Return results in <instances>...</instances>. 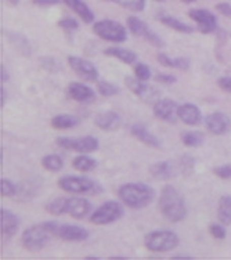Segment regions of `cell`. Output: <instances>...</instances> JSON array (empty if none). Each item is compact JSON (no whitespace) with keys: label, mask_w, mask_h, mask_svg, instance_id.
Wrapping results in <instances>:
<instances>
[{"label":"cell","mask_w":231,"mask_h":260,"mask_svg":"<svg viewBox=\"0 0 231 260\" xmlns=\"http://www.w3.org/2000/svg\"><path fill=\"white\" fill-rule=\"evenodd\" d=\"M205 126L209 133L223 136L231 129V120L224 112H212L205 118Z\"/></svg>","instance_id":"13"},{"label":"cell","mask_w":231,"mask_h":260,"mask_svg":"<svg viewBox=\"0 0 231 260\" xmlns=\"http://www.w3.org/2000/svg\"><path fill=\"white\" fill-rule=\"evenodd\" d=\"M58 187L72 194H100L103 188L98 183L86 176H64L58 180Z\"/></svg>","instance_id":"5"},{"label":"cell","mask_w":231,"mask_h":260,"mask_svg":"<svg viewBox=\"0 0 231 260\" xmlns=\"http://www.w3.org/2000/svg\"><path fill=\"white\" fill-rule=\"evenodd\" d=\"M17 184L14 181L9 180V179H2L0 180V194L3 197H14L17 194Z\"/></svg>","instance_id":"35"},{"label":"cell","mask_w":231,"mask_h":260,"mask_svg":"<svg viewBox=\"0 0 231 260\" xmlns=\"http://www.w3.org/2000/svg\"><path fill=\"white\" fill-rule=\"evenodd\" d=\"M42 166L49 172H60L64 166V160L60 155L50 154V155H46L42 158Z\"/></svg>","instance_id":"32"},{"label":"cell","mask_w":231,"mask_h":260,"mask_svg":"<svg viewBox=\"0 0 231 260\" xmlns=\"http://www.w3.org/2000/svg\"><path fill=\"white\" fill-rule=\"evenodd\" d=\"M217 217L224 225L231 224V195H221L217 204Z\"/></svg>","instance_id":"27"},{"label":"cell","mask_w":231,"mask_h":260,"mask_svg":"<svg viewBox=\"0 0 231 260\" xmlns=\"http://www.w3.org/2000/svg\"><path fill=\"white\" fill-rule=\"evenodd\" d=\"M20 217L14 212L2 208L0 209V231L5 238H11L20 229Z\"/></svg>","instance_id":"16"},{"label":"cell","mask_w":231,"mask_h":260,"mask_svg":"<svg viewBox=\"0 0 231 260\" xmlns=\"http://www.w3.org/2000/svg\"><path fill=\"white\" fill-rule=\"evenodd\" d=\"M72 166L79 172H90L97 166V160L87 156L86 154H81L72 159Z\"/></svg>","instance_id":"30"},{"label":"cell","mask_w":231,"mask_h":260,"mask_svg":"<svg viewBox=\"0 0 231 260\" xmlns=\"http://www.w3.org/2000/svg\"><path fill=\"white\" fill-rule=\"evenodd\" d=\"M103 2H110V3H116L123 9L140 13L146 9V0H103Z\"/></svg>","instance_id":"33"},{"label":"cell","mask_w":231,"mask_h":260,"mask_svg":"<svg viewBox=\"0 0 231 260\" xmlns=\"http://www.w3.org/2000/svg\"><path fill=\"white\" fill-rule=\"evenodd\" d=\"M209 233L213 238H216V240H224L227 235V231L224 229V224L221 223V224H216V223H213V224L209 225Z\"/></svg>","instance_id":"38"},{"label":"cell","mask_w":231,"mask_h":260,"mask_svg":"<svg viewBox=\"0 0 231 260\" xmlns=\"http://www.w3.org/2000/svg\"><path fill=\"white\" fill-rule=\"evenodd\" d=\"M71 10L81 17V20L85 24H93L94 22V13L90 10V7L86 5L83 0H62Z\"/></svg>","instance_id":"23"},{"label":"cell","mask_w":231,"mask_h":260,"mask_svg":"<svg viewBox=\"0 0 231 260\" xmlns=\"http://www.w3.org/2000/svg\"><path fill=\"white\" fill-rule=\"evenodd\" d=\"M154 79H155L156 83H162V85H173L177 82L176 76L171 75V74H159Z\"/></svg>","instance_id":"41"},{"label":"cell","mask_w":231,"mask_h":260,"mask_svg":"<svg viewBox=\"0 0 231 260\" xmlns=\"http://www.w3.org/2000/svg\"><path fill=\"white\" fill-rule=\"evenodd\" d=\"M118 195L126 206L131 209H143L152 202L155 191L146 183H127L119 187Z\"/></svg>","instance_id":"2"},{"label":"cell","mask_w":231,"mask_h":260,"mask_svg":"<svg viewBox=\"0 0 231 260\" xmlns=\"http://www.w3.org/2000/svg\"><path fill=\"white\" fill-rule=\"evenodd\" d=\"M177 108L179 105L172 99H159L155 101L152 111L158 119L165 120V122H175L177 116Z\"/></svg>","instance_id":"15"},{"label":"cell","mask_w":231,"mask_h":260,"mask_svg":"<svg viewBox=\"0 0 231 260\" xmlns=\"http://www.w3.org/2000/svg\"><path fill=\"white\" fill-rule=\"evenodd\" d=\"M204 141H205V136L202 132H198V130H188V132L181 133V143L186 147H190V148L201 147Z\"/></svg>","instance_id":"29"},{"label":"cell","mask_w":231,"mask_h":260,"mask_svg":"<svg viewBox=\"0 0 231 260\" xmlns=\"http://www.w3.org/2000/svg\"><path fill=\"white\" fill-rule=\"evenodd\" d=\"M155 2H159V3H163L165 0H155Z\"/></svg>","instance_id":"50"},{"label":"cell","mask_w":231,"mask_h":260,"mask_svg":"<svg viewBox=\"0 0 231 260\" xmlns=\"http://www.w3.org/2000/svg\"><path fill=\"white\" fill-rule=\"evenodd\" d=\"M68 65L76 75L82 78L86 82H95L98 79V70L95 65L86 58L78 57V55H70L68 57Z\"/></svg>","instance_id":"11"},{"label":"cell","mask_w":231,"mask_h":260,"mask_svg":"<svg viewBox=\"0 0 231 260\" xmlns=\"http://www.w3.org/2000/svg\"><path fill=\"white\" fill-rule=\"evenodd\" d=\"M94 125L104 132H114L121 127L122 120L115 111H104L95 115Z\"/></svg>","instance_id":"20"},{"label":"cell","mask_w":231,"mask_h":260,"mask_svg":"<svg viewBox=\"0 0 231 260\" xmlns=\"http://www.w3.org/2000/svg\"><path fill=\"white\" fill-rule=\"evenodd\" d=\"M158 20L161 21V24H163L168 28H171L173 30H177L180 34H192L194 32V28L183 21L177 20L176 17L169 14H159L158 15Z\"/></svg>","instance_id":"24"},{"label":"cell","mask_w":231,"mask_h":260,"mask_svg":"<svg viewBox=\"0 0 231 260\" xmlns=\"http://www.w3.org/2000/svg\"><path fill=\"white\" fill-rule=\"evenodd\" d=\"M158 206L161 213L172 223H179L187 215V206L184 198L176 187L166 184L161 191V197L158 201Z\"/></svg>","instance_id":"1"},{"label":"cell","mask_w":231,"mask_h":260,"mask_svg":"<svg viewBox=\"0 0 231 260\" xmlns=\"http://www.w3.org/2000/svg\"><path fill=\"white\" fill-rule=\"evenodd\" d=\"M217 85L221 90L226 93H231V76H221L217 79Z\"/></svg>","instance_id":"43"},{"label":"cell","mask_w":231,"mask_h":260,"mask_svg":"<svg viewBox=\"0 0 231 260\" xmlns=\"http://www.w3.org/2000/svg\"><path fill=\"white\" fill-rule=\"evenodd\" d=\"M42 65H43V68L46 71H49V72H57L58 71V62L54 60V58H51V57H45V58H42Z\"/></svg>","instance_id":"42"},{"label":"cell","mask_w":231,"mask_h":260,"mask_svg":"<svg viewBox=\"0 0 231 260\" xmlns=\"http://www.w3.org/2000/svg\"><path fill=\"white\" fill-rule=\"evenodd\" d=\"M188 17L191 20L195 21L198 25V30L201 34H213L217 29V18L216 15L205 9H192L188 11Z\"/></svg>","instance_id":"12"},{"label":"cell","mask_w":231,"mask_h":260,"mask_svg":"<svg viewBox=\"0 0 231 260\" xmlns=\"http://www.w3.org/2000/svg\"><path fill=\"white\" fill-rule=\"evenodd\" d=\"M46 210L54 216L60 215H70L74 219H83L85 216L90 213L91 204L86 198H81V197H60L55 198L51 202L47 204Z\"/></svg>","instance_id":"3"},{"label":"cell","mask_w":231,"mask_h":260,"mask_svg":"<svg viewBox=\"0 0 231 260\" xmlns=\"http://www.w3.org/2000/svg\"><path fill=\"white\" fill-rule=\"evenodd\" d=\"M194 166H195V159H194L192 156L191 155L181 156L180 168L183 172H186V173H191V172H192V169H194Z\"/></svg>","instance_id":"40"},{"label":"cell","mask_w":231,"mask_h":260,"mask_svg":"<svg viewBox=\"0 0 231 260\" xmlns=\"http://www.w3.org/2000/svg\"><path fill=\"white\" fill-rule=\"evenodd\" d=\"M130 135L139 141H141L143 144H146L147 147H151V148H159L162 145L159 139H158L156 136L152 135V133H150L143 125L131 126Z\"/></svg>","instance_id":"22"},{"label":"cell","mask_w":231,"mask_h":260,"mask_svg":"<svg viewBox=\"0 0 231 260\" xmlns=\"http://www.w3.org/2000/svg\"><path fill=\"white\" fill-rule=\"evenodd\" d=\"M51 127L57 130H67L75 127L79 123V118L75 115H70V114H61V115H55L51 119Z\"/></svg>","instance_id":"28"},{"label":"cell","mask_w":231,"mask_h":260,"mask_svg":"<svg viewBox=\"0 0 231 260\" xmlns=\"http://www.w3.org/2000/svg\"><path fill=\"white\" fill-rule=\"evenodd\" d=\"M9 35V39L10 42L14 45V47L17 50L22 53L24 55H29L30 54V46H29V42L26 39L25 36H21L20 34H7Z\"/></svg>","instance_id":"31"},{"label":"cell","mask_w":231,"mask_h":260,"mask_svg":"<svg viewBox=\"0 0 231 260\" xmlns=\"http://www.w3.org/2000/svg\"><path fill=\"white\" fill-rule=\"evenodd\" d=\"M93 32L101 39L112 43H123L127 39L126 28L121 22L114 20H100L94 22Z\"/></svg>","instance_id":"7"},{"label":"cell","mask_w":231,"mask_h":260,"mask_svg":"<svg viewBox=\"0 0 231 260\" xmlns=\"http://www.w3.org/2000/svg\"><path fill=\"white\" fill-rule=\"evenodd\" d=\"M7 2H9L11 6H17L18 3H20V0H7Z\"/></svg>","instance_id":"48"},{"label":"cell","mask_w":231,"mask_h":260,"mask_svg":"<svg viewBox=\"0 0 231 260\" xmlns=\"http://www.w3.org/2000/svg\"><path fill=\"white\" fill-rule=\"evenodd\" d=\"M68 94L72 100L78 101V103H93L95 100V93L94 90L89 87L87 85L83 83H78V82H72L68 86Z\"/></svg>","instance_id":"21"},{"label":"cell","mask_w":231,"mask_h":260,"mask_svg":"<svg viewBox=\"0 0 231 260\" xmlns=\"http://www.w3.org/2000/svg\"><path fill=\"white\" fill-rule=\"evenodd\" d=\"M216 10L220 13L221 15H224L227 18H231V5L227 3V2H221V3H217Z\"/></svg>","instance_id":"44"},{"label":"cell","mask_w":231,"mask_h":260,"mask_svg":"<svg viewBox=\"0 0 231 260\" xmlns=\"http://www.w3.org/2000/svg\"><path fill=\"white\" fill-rule=\"evenodd\" d=\"M97 89H98V93L103 94L104 97H112V95H116L119 93V87L115 86L111 82H107V80H103L97 85Z\"/></svg>","instance_id":"34"},{"label":"cell","mask_w":231,"mask_h":260,"mask_svg":"<svg viewBox=\"0 0 231 260\" xmlns=\"http://www.w3.org/2000/svg\"><path fill=\"white\" fill-rule=\"evenodd\" d=\"M55 144L64 148L79 152V154H90L98 150V140L93 136H85L81 139H72V137H58Z\"/></svg>","instance_id":"9"},{"label":"cell","mask_w":231,"mask_h":260,"mask_svg":"<svg viewBox=\"0 0 231 260\" xmlns=\"http://www.w3.org/2000/svg\"><path fill=\"white\" fill-rule=\"evenodd\" d=\"M177 118L188 126H196L202 122L201 110L192 103L179 105L177 108Z\"/></svg>","instance_id":"18"},{"label":"cell","mask_w":231,"mask_h":260,"mask_svg":"<svg viewBox=\"0 0 231 260\" xmlns=\"http://www.w3.org/2000/svg\"><path fill=\"white\" fill-rule=\"evenodd\" d=\"M123 216V206L116 201H107L91 213L90 221L95 225H106L115 223Z\"/></svg>","instance_id":"8"},{"label":"cell","mask_w":231,"mask_h":260,"mask_svg":"<svg viewBox=\"0 0 231 260\" xmlns=\"http://www.w3.org/2000/svg\"><path fill=\"white\" fill-rule=\"evenodd\" d=\"M213 173L220 177L221 180H230L231 179V165H221L213 168Z\"/></svg>","instance_id":"39"},{"label":"cell","mask_w":231,"mask_h":260,"mask_svg":"<svg viewBox=\"0 0 231 260\" xmlns=\"http://www.w3.org/2000/svg\"><path fill=\"white\" fill-rule=\"evenodd\" d=\"M127 28H129V30H130L133 35L146 39L147 42L151 43L154 47L162 49V47L165 46L161 36L151 29L150 26L147 25L144 21L140 20L139 17H133V15L129 17V18H127Z\"/></svg>","instance_id":"10"},{"label":"cell","mask_w":231,"mask_h":260,"mask_svg":"<svg viewBox=\"0 0 231 260\" xmlns=\"http://www.w3.org/2000/svg\"><path fill=\"white\" fill-rule=\"evenodd\" d=\"M183 2H184V3H192L194 0H183Z\"/></svg>","instance_id":"49"},{"label":"cell","mask_w":231,"mask_h":260,"mask_svg":"<svg viewBox=\"0 0 231 260\" xmlns=\"http://www.w3.org/2000/svg\"><path fill=\"white\" fill-rule=\"evenodd\" d=\"M10 79V76H9V72L6 71V68L2 65L0 67V80H2V83H6V82H9Z\"/></svg>","instance_id":"46"},{"label":"cell","mask_w":231,"mask_h":260,"mask_svg":"<svg viewBox=\"0 0 231 260\" xmlns=\"http://www.w3.org/2000/svg\"><path fill=\"white\" fill-rule=\"evenodd\" d=\"M177 172H179V168L172 160H162V162H156V164L150 166V173L155 177L156 180H172L173 177H176Z\"/></svg>","instance_id":"17"},{"label":"cell","mask_w":231,"mask_h":260,"mask_svg":"<svg viewBox=\"0 0 231 260\" xmlns=\"http://www.w3.org/2000/svg\"><path fill=\"white\" fill-rule=\"evenodd\" d=\"M125 83L126 86L129 87V90H130L131 93H135L137 97H140L143 100L150 101L152 100V97H155V95L158 94V91H156L154 87L146 85L143 80L137 79L136 76H135V78H133V76H126Z\"/></svg>","instance_id":"19"},{"label":"cell","mask_w":231,"mask_h":260,"mask_svg":"<svg viewBox=\"0 0 231 260\" xmlns=\"http://www.w3.org/2000/svg\"><path fill=\"white\" fill-rule=\"evenodd\" d=\"M32 3L39 7H49V6L60 5L61 0H32Z\"/></svg>","instance_id":"45"},{"label":"cell","mask_w":231,"mask_h":260,"mask_svg":"<svg viewBox=\"0 0 231 260\" xmlns=\"http://www.w3.org/2000/svg\"><path fill=\"white\" fill-rule=\"evenodd\" d=\"M180 244L179 235L169 230L152 231L144 237V246L151 252H169Z\"/></svg>","instance_id":"6"},{"label":"cell","mask_w":231,"mask_h":260,"mask_svg":"<svg viewBox=\"0 0 231 260\" xmlns=\"http://www.w3.org/2000/svg\"><path fill=\"white\" fill-rule=\"evenodd\" d=\"M55 237L62 241H68V242H81V241L89 238V231L81 225L58 223L57 230H55Z\"/></svg>","instance_id":"14"},{"label":"cell","mask_w":231,"mask_h":260,"mask_svg":"<svg viewBox=\"0 0 231 260\" xmlns=\"http://www.w3.org/2000/svg\"><path fill=\"white\" fill-rule=\"evenodd\" d=\"M135 76L137 79L143 80V82H147V80L151 78V70L150 67L143 62H139L135 68Z\"/></svg>","instance_id":"36"},{"label":"cell","mask_w":231,"mask_h":260,"mask_svg":"<svg viewBox=\"0 0 231 260\" xmlns=\"http://www.w3.org/2000/svg\"><path fill=\"white\" fill-rule=\"evenodd\" d=\"M156 58L166 68H173V70L180 71L190 70V60L184 58V57H175V58H172V57H169L165 53H159V54L156 55Z\"/></svg>","instance_id":"25"},{"label":"cell","mask_w":231,"mask_h":260,"mask_svg":"<svg viewBox=\"0 0 231 260\" xmlns=\"http://www.w3.org/2000/svg\"><path fill=\"white\" fill-rule=\"evenodd\" d=\"M5 104H6V91H5V87L2 86V87H0V105H2V107H5Z\"/></svg>","instance_id":"47"},{"label":"cell","mask_w":231,"mask_h":260,"mask_svg":"<svg viewBox=\"0 0 231 260\" xmlns=\"http://www.w3.org/2000/svg\"><path fill=\"white\" fill-rule=\"evenodd\" d=\"M104 54L108 55V57H114V58H118V60L123 62V64L130 65L133 64L135 61H137V54L133 53L129 49H123V47H107L104 50Z\"/></svg>","instance_id":"26"},{"label":"cell","mask_w":231,"mask_h":260,"mask_svg":"<svg viewBox=\"0 0 231 260\" xmlns=\"http://www.w3.org/2000/svg\"><path fill=\"white\" fill-rule=\"evenodd\" d=\"M58 221L47 220L42 221L39 224L30 225L26 230H24L21 235V242L29 250H41L43 249L49 242L51 237H55Z\"/></svg>","instance_id":"4"},{"label":"cell","mask_w":231,"mask_h":260,"mask_svg":"<svg viewBox=\"0 0 231 260\" xmlns=\"http://www.w3.org/2000/svg\"><path fill=\"white\" fill-rule=\"evenodd\" d=\"M58 26H60L61 29L67 30V32H74V30L79 29V22L75 18L65 17V18L58 21Z\"/></svg>","instance_id":"37"}]
</instances>
